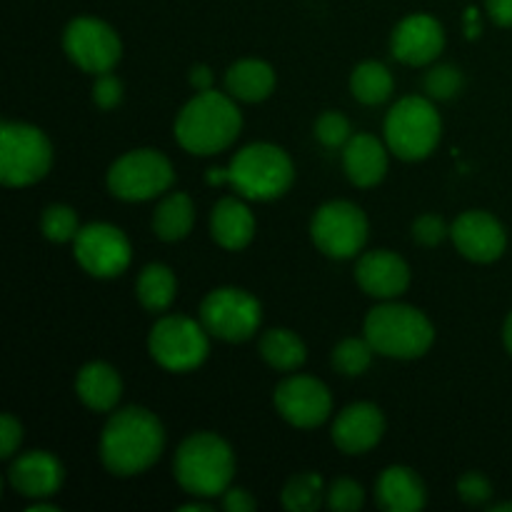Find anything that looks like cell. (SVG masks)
<instances>
[{
    "mask_svg": "<svg viewBox=\"0 0 512 512\" xmlns=\"http://www.w3.org/2000/svg\"><path fill=\"white\" fill-rule=\"evenodd\" d=\"M165 430L145 408H123L108 420L100 438V460L108 473L133 478L145 473L160 458Z\"/></svg>",
    "mask_w": 512,
    "mask_h": 512,
    "instance_id": "obj_1",
    "label": "cell"
},
{
    "mask_svg": "<svg viewBox=\"0 0 512 512\" xmlns=\"http://www.w3.org/2000/svg\"><path fill=\"white\" fill-rule=\"evenodd\" d=\"M240 128L243 115L235 100L218 90H203L178 113L175 140L193 155H215L235 143Z\"/></svg>",
    "mask_w": 512,
    "mask_h": 512,
    "instance_id": "obj_2",
    "label": "cell"
},
{
    "mask_svg": "<svg viewBox=\"0 0 512 512\" xmlns=\"http://www.w3.org/2000/svg\"><path fill=\"white\" fill-rule=\"evenodd\" d=\"M233 475V450L215 433H193L175 453V480L195 498L223 495Z\"/></svg>",
    "mask_w": 512,
    "mask_h": 512,
    "instance_id": "obj_3",
    "label": "cell"
},
{
    "mask_svg": "<svg viewBox=\"0 0 512 512\" xmlns=\"http://www.w3.org/2000/svg\"><path fill=\"white\" fill-rule=\"evenodd\" d=\"M365 338L385 358L413 360L430 350L435 328L428 315L403 303H383L365 318Z\"/></svg>",
    "mask_w": 512,
    "mask_h": 512,
    "instance_id": "obj_4",
    "label": "cell"
},
{
    "mask_svg": "<svg viewBox=\"0 0 512 512\" xmlns=\"http://www.w3.org/2000/svg\"><path fill=\"white\" fill-rule=\"evenodd\" d=\"M290 155L273 143L245 145L228 165V183L248 200H275L293 185Z\"/></svg>",
    "mask_w": 512,
    "mask_h": 512,
    "instance_id": "obj_5",
    "label": "cell"
},
{
    "mask_svg": "<svg viewBox=\"0 0 512 512\" xmlns=\"http://www.w3.org/2000/svg\"><path fill=\"white\" fill-rule=\"evenodd\" d=\"M443 120L433 100L408 95L385 118V145L403 160H423L438 148Z\"/></svg>",
    "mask_w": 512,
    "mask_h": 512,
    "instance_id": "obj_6",
    "label": "cell"
},
{
    "mask_svg": "<svg viewBox=\"0 0 512 512\" xmlns=\"http://www.w3.org/2000/svg\"><path fill=\"white\" fill-rule=\"evenodd\" d=\"M53 145L45 133L28 123L0 125V180L8 188H25L48 175Z\"/></svg>",
    "mask_w": 512,
    "mask_h": 512,
    "instance_id": "obj_7",
    "label": "cell"
},
{
    "mask_svg": "<svg viewBox=\"0 0 512 512\" xmlns=\"http://www.w3.org/2000/svg\"><path fill=\"white\" fill-rule=\"evenodd\" d=\"M155 363L173 373H188L205 363L210 353L208 330L203 323L185 315H168L153 325L148 338Z\"/></svg>",
    "mask_w": 512,
    "mask_h": 512,
    "instance_id": "obj_8",
    "label": "cell"
},
{
    "mask_svg": "<svg viewBox=\"0 0 512 512\" xmlns=\"http://www.w3.org/2000/svg\"><path fill=\"white\" fill-rule=\"evenodd\" d=\"M175 173L170 160L153 148L130 150L115 160L108 170V188L115 198L140 203L165 193L173 185Z\"/></svg>",
    "mask_w": 512,
    "mask_h": 512,
    "instance_id": "obj_9",
    "label": "cell"
},
{
    "mask_svg": "<svg viewBox=\"0 0 512 512\" xmlns=\"http://www.w3.org/2000/svg\"><path fill=\"white\" fill-rule=\"evenodd\" d=\"M263 308L255 295L240 288H218L200 305V323L210 335L228 343H240L258 333Z\"/></svg>",
    "mask_w": 512,
    "mask_h": 512,
    "instance_id": "obj_10",
    "label": "cell"
},
{
    "mask_svg": "<svg viewBox=\"0 0 512 512\" xmlns=\"http://www.w3.org/2000/svg\"><path fill=\"white\" fill-rule=\"evenodd\" d=\"M310 235L320 253H325L328 258H355L368 240V218L358 205L348 203V200H333L315 210Z\"/></svg>",
    "mask_w": 512,
    "mask_h": 512,
    "instance_id": "obj_11",
    "label": "cell"
},
{
    "mask_svg": "<svg viewBox=\"0 0 512 512\" xmlns=\"http://www.w3.org/2000/svg\"><path fill=\"white\" fill-rule=\"evenodd\" d=\"M68 58L85 73H110L123 55V43L108 23L98 18L70 20L63 33Z\"/></svg>",
    "mask_w": 512,
    "mask_h": 512,
    "instance_id": "obj_12",
    "label": "cell"
},
{
    "mask_svg": "<svg viewBox=\"0 0 512 512\" xmlns=\"http://www.w3.org/2000/svg\"><path fill=\"white\" fill-rule=\"evenodd\" d=\"M75 260L93 278H115L125 273L133 258L128 238L110 223H90L78 230L73 240Z\"/></svg>",
    "mask_w": 512,
    "mask_h": 512,
    "instance_id": "obj_13",
    "label": "cell"
},
{
    "mask_svg": "<svg viewBox=\"0 0 512 512\" xmlns=\"http://www.w3.org/2000/svg\"><path fill=\"white\" fill-rule=\"evenodd\" d=\"M275 408L295 428H318L333 410L330 390L310 375H293L275 388Z\"/></svg>",
    "mask_w": 512,
    "mask_h": 512,
    "instance_id": "obj_14",
    "label": "cell"
},
{
    "mask_svg": "<svg viewBox=\"0 0 512 512\" xmlns=\"http://www.w3.org/2000/svg\"><path fill=\"white\" fill-rule=\"evenodd\" d=\"M455 248L473 263H493L505 253L508 235L500 220L485 210H468L450 228Z\"/></svg>",
    "mask_w": 512,
    "mask_h": 512,
    "instance_id": "obj_15",
    "label": "cell"
},
{
    "mask_svg": "<svg viewBox=\"0 0 512 512\" xmlns=\"http://www.w3.org/2000/svg\"><path fill=\"white\" fill-rule=\"evenodd\" d=\"M393 55L405 65H428L443 53L445 30L433 15L415 13L400 20L390 38Z\"/></svg>",
    "mask_w": 512,
    "mask_h": 512,
    "instance_id": "obj_16",
    "label": "cell"
},
{
    "mask_svg": "<svg viewBox=\"0 0 512 512\" xmlns=\"http://www.w3.org/2000/svg\"><path fill=\"white\" fill-rule=\"evenodd\" d=\"M355 280L373 298L393 300L408 290L410 268L393 250H373L358 260Z\"/></svg>",
    "mask_w": 512,
    "mask_h": 512,
    "instance_id": "obj_17",
    "label": "cell"
},
{
    "mask_svg": "<svg viewBox=\"0 0 512 512\" xmlns=\"http://www.w3.org/2000/svg\"><path fill=\"white\" fill-rule=\"evenodd\" d=\"M8 480L20 495L33 500H45L63 488L65 470L53 453L33 450L10 465Z\"/></svg>",
    "mask_w": 512,
    "mask_h": 512,
    "instance_id": "obj_18",
    "label": "cell"
},
{
    "mask_svg": "<svg viewBox=\"0 0 512 512\" xmlns=\"http://www.w3.org/2000/svg\"><path fill=\"white\" fill-rule=\"evenodd\" d=\"M385 418L378 405L355 403L338 415L333 425V443L348 455H363L380 443Z\"/></svg>",
    "mask_w": 512,
    "mask_h": 512,
    "instance_id": "obj_19",
    "label": "cell"
},
{
    "mask_svg": "<svg viewBox=\"0 0 512 512\" xmlns=\"http://www.w3.org/2000/svg\"><path fill=\"white\" fill-rule=\"evenodd\" d=\"M343 168L350 183L358 188H373L388 173V150L375 135L358 133L345 143Z\"/></svg>",
    "mask_w": 512,
    "mask_h": 512,
    "instance_id": "obj_20",
    "label": "cell"
},
{
    "mask_svg": "<svg viewBox=\"0 0 512 512\" xmlns=\"http://www.w3.org/2000/svg\"><path fill=\"white\" fill-rule=\"evenodd\" d=\"M425 485L415 470L405 465H393L383 470L375 485V500L388 512H415L425 508Z\"/></svg>",
    "mask_w": 512,
    "mask_h": 512,
    "instance_id": "obj_21",
    "label": "cell"
},
{
    "mask_svg": "<svg viewBox=\"0 0 512 512\" xmlns=\"http://www.w3.org/2000/svg\"><path fill=\"white\" fill-rule=\"evenodd\" d=\"M210 233L225 250L248 248L255 235V215L238 198H223L215 203L210 215Z\"/></svg>",
    "mask_w": 512,
    "mask_h": 512,
    "instance_id": "obj_22",
    "label": "cell"
},
{
    "mask_svg": "<svg viewBox=\"0 0 512 512\" xmlns=\"http://www.w3.org/2000/svg\"><path fill=\"white\" fill-rule=\"evenodd\" d=\"M75 393L95 413H108L123 395V380L108 363H90L75 378Z\"/></svg>",
    "mask_w": 512,
    "mask_h": 512,
    "instance_id": "obj_23",
    "label": "cell"
},
{
    "mask_svg": "<svg viewBox=\"0 0 512 512\" xmlns=\"http://www.w3.org/2000/svg\"><path fill=\"white\" fill-rule=\"evenodd\" d=\"M225 88L235 100L260 103V100L270 98V93L275 90V70L258 58L238 60L225 73Z\"/></svg>",
    "mask_w": 512,
    "mask_h": 512,
    "instance_id": "obj_24",
    "label": "cell"
},
{
    "mask_svg": "<svg viewBox=\"0 0 512 512\" xmlns=\"http://www.w3.org/2000/svg\"><path fill=\"white\" fill-rule=\"evenodd\" d=\"M195 223V205L190 200V195L185 193H173L158 205L153 215V230L160 240L165 243H175V240H183L185 235L193 230Z\"/></svg>",
    "mask_w": 512,
    "mask_h": 512,
    "instance_id": "obj_25",
    "label": "cell"
},
{
    "mask_svg": "<svg viewBox=\"0 0 512 512\" xmlns=\"http://www.w3.org/2000/svg\"><path fill=\"white\" fill-rule=\"evenodd\" d=\"M260 355L270 368L283 370V373L298 370L308 358L303 340L293 330L285 328H273L260 338Z\"/></svg>",
    "mask_w": 512,
    "mask_h": 512,
    "instance_id": "obj_26",
    "label": "cell"
},
{
    "mask_svg": "<svg viewBox=\"0 0 512 512\" xmlns=\"http://www.w3.org/2000/svg\"><path fill=\"white\" fill-rule=\"evenodd\" d=\"M175 290H178V280H175L173 270L168 265L153 263L140 273L138 300L150 313H163V310H168L175 300Z\"/></svg>",
    "mask_w": 512,
    "mask_h": 512,
    "instance_id": "obj_27",
    "label": "cell"
},
{
    "mask_svg": "<svg viewBox=\"0 0 512 512\" xmlns=\"http://www.w3.org/2000/svg\"><path fill=\"white\" fill-rule=\"evenodd\" d=\"M393 75L378 60H365L350 75V90L363 105H380L393 95Z\"/></svg>",
    "mask_w": 512,
    "mask_h": 512,
    "instance_id": "obj_28",
    "label": "cell"
},
{
    "mask_svg": "<svg viewBox=\"0 0 512 512\" xmlns=\"http://www.w3.org/2000/svg\"><path fill=\"white\" fill-rule=\"evenodd\" d=\"M323 503V480L315 473H300L288 480L283 490V505L293 512H313Z\"/></svg>",
    "mask_w": 512,
    "mask_h": 512,
    "instance_id": "obj_29",
    "label": "cell"
},
{
    "mask_svg": "<svg viewBox=\"0 0 512 512\" xmlns=\"http://www.w3.org/2000/svg\"><path fill=\"white\" fill-rule=\"evenodd\" d=\"M373 345L368 343V338H348L340 345H335L333 350V368L338 373L355 378V375H363L365 370L373 363Z\"/></svg>",
    "mask_w": 512,
    "mask_h": 512,
    "instance_id": "obj_30",
    "label": "cell"
},
{
    "mask_svg": "<svg viewBox=\"0 0 512 512\" xmlns=\"http://www.w3.org/2000/svg\"><path fill=\"white\" fill-rule=\"evenodd\" d=\"M40 228H43L45 238L53 243H68V240H75L80 230L78 213L68 205H50L40 218Z\"/></svg>",
    "mask_w": 512,
    "mask_h": 512,
    "instance_id": "obj_31",
    "label": "cell"
},
{
    "mask_svg": "<svg viewBox=\"0 0 512 512\" xmlns=\"http://www.w3.org/2000/svg\"><path fill=\"white\" fill-rule=\"evenodd\" d=\"M460 88H463V73L450 63L435 65L425 75V90L433 100H453L460 93Z\"/></svg>",
    "mask_w": 512,
    "mask_h": 512,
    "instance_id": "obj_32",
    "label": "cell"
},
{
    "mask_svg": "<svg viewBox=\"0 0 512 512\" xmlns=\"http://www.w3.org/2000/svg\"><path fill=\"white\" fill-rule=\"evenodd\" d=\"M315 138L325 145V148H345L353 135H350V123L343 113L338 110H328L315 123Z\"/></svg>",
    "mask_w": 512,
    "mask_h": 512,
    "instance_id": "obj_33",
    "label": "cell"
},
{
    "mask_svg": "<svg viewBox=\"0 0 512 512\" xmlns=\"http://www.w3.org/2000/svg\"><path fill=\"white\" fill-rule=\"evenodd\" d=\"M363 500H365L363 488L350 478L335 480L328 490V505L338 512H353L363 508Z\"/></svg>",
    "mask_w": 512,
    "mask_h": 512,
    "instance_id": "obj_34",
    "label": "cell"
},
{
    "mask_svg": "<svg viewBox=\"0 0 512 512\" xmlns=\"http://www.w3.org/2000/svg\"><path fill=\"white\" fill-rule=\"evenodd\" d=\"M458 495L468 505H485L493 498V485H490V480L485 475L465 473L458 480Z\"/></svg>",
    "mask_w": 512,
    "mask_h": 512,
    "instance_id": "obj_35",
    "label": "cell"
},
{
    "mask_svg": "<svg viewBox=\"0 0 512 512\" xmlns=\"http://www.w3.org/2000/svg\"><path fill=\"white\" fill-rule=\"evenodd\" d=\"M448 228H445V220L440 215H420L413 223V238L415 243L425 245V248H435L438 243H443Z\"/></svg>",
    "mask_w": 512,
    "mask_h": 512,
    "instance_id": "obj_36",
    "label": "cell"
},
{
    "mask_svg": "<svg viewBox=\"0 0 512 512\" xmlns=\"http://www.w3.org/2000/svg\"><path fill=\"white\" fill-rule=\"evenodd\" d=\"M93 100H95V105H98V108L113 110L115 105L123 100V83H120V80L115 78L113 73L95 75Z\"/></svg>",
    "mask_w": 512,
    "mask_h": 512,
    "instance_id": "obj_37",
    "label": "cell"
},
{
    "mask_svg": "<svg viewBox=\"0 0 512 512\" xmlns=\"http://www.w3.org/2000/svg\"><path fill=\"white\" fill-rule=\"evenodd\" d=\"M20 440H23V425L5 413L0 418V458H13L15 450L20 448Z\"/></svg>",
    "mask_w": 512,
    "mask_h": 512,
    "instance_id": "obj_38",
    "label": "cell"
},
{
    "mask_svg": "<svg viewBox=\"0 0 512 512\" xmlns=\"http://www.w3.org/2000/svg\"><path fill=\"white\" fill-rule=\"evenodd\" d=\"M223 508L228 512H250L255 510V500L248 490L228 488L223 493Z\"/></svg>",
    "mask_w": 512,
    "mask_h": 512,
    "instance_id": "obj_39",
    "label": "cell"
},
{
    "mask_svg": "<svg viewBox=\"0 0 512 512\" xmlns=\"http://www.w3.org/2000/svg\"><path fill=\"white\" fill-rule=\"evenodd\" d=\"M488 13L495 25L512 28V0H488Z\"/></svg>",
    "mask_w": 512,
    "mask_h": 512,
    "instance_id": "obj_40",
    "label": "cell"
},
{
    "mask_svg": "<svg viewBox=\"0 0 512 512\" xmlns=\"http://www.w3.org/2000/svg\"><path fill=\"white\" fill-rule=\"evenodd\" d=\"M190 85H193L198 93L213 90V70H210L208 65H195V68L190 70Z\"/></svg>",
    "mask_w": 512,
    "mask_h": 512,
    "instance_id": "obj_41",
    "label": "cell"
},
{
    "mask_svg": "<svg viewBox=\"0 0 512 512\" xmlns=\"http://www.w3.org/2000/svg\"><path fill=\"white\" fill-rule=\"evenodd\" d=\"M503 340H505V348H508V353L512 355V313L508 315V320H505V328H503Z\"/></svg>",
    "mask_w": 512,
    "mask_h": 512,
    "instance_id": "obj_42",
    "label": "cell"
},
{
    "mask_svg": "<svg viewBox=\"0 0 512 512\" xmlns=\"http://www.w3.org/2000/svg\"><path fill=\"white\" fill-rule=\"evenodd\" d=\"M53 510H58V508H55V505L43 503V500H38V503H33L28 508V512H53Z\"/></svg>",
    "mask_w": 512,
    "mask_h": 512,
    "instance_id": "obj_43",
    "label": "cell"
},
{
    "mask_svg": "<svg viewBox=\"0 0 512 512\" xmlns=\"http://www.w3.org/2000/svg\"><path fill=\"white\" fill-rule=\"evenodd\" d=\"M180 510H195V512H210V505H205V503H190V505H180Z\"/></svg>",
    "mask_w": 512,
    "mask_h": 512,
    "instance_id": "obj_44",
    "label": "cell"
},
{
    "mask_svg": "<svg viewBox=\"0 0 512 512\" xmlns=\"http://www.w3.org/2000/svg\"><path fill=\"white\" fill-rule=\"evenodd\" d=\"M493 512H505V510H512V503H500V505H493V508H490Z\"/></svg>",
    "mask_w": 512,
    "mask_h": 512,
    "instance_id": "obj_45",
    "label": "cell"
}]
</instances>
